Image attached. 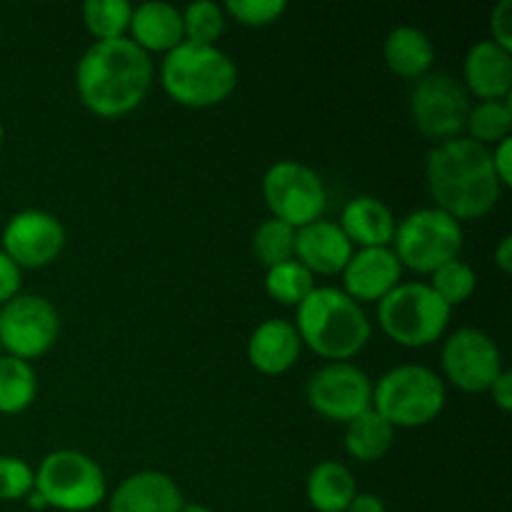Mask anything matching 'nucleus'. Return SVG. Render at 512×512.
Returning a JSON list of instances; mask_svg holds the SVG:
<instances>
[{
	"label": "nucleus",
	"mask_w": 512,
	"mask_h": 512,
	"mask_svg": "<svg viewBox=\"0 0 512 512\" xmlns=\"http://www.w3.org/2000/svg\"><path fill=\"white\" fill-rule=\"evenodd\" d=\"M425 178L438 208L455 220L483 218L503 193L490 150L470 138H450L435 145L428 155Z\"/></svg>",
	"instance_id": "nucleus-1"
},
{
	"label": "nucleus",
	"mask_w": 512,
	"mask_h": 512,
	"mask_svg": "<svg viewBox=\"0 0 512 512\" xmlns=\"http://www.w3.org/2000/svg\"><path fill=\"white\" fill-rule=\"evenodd\" d=\"M153 83L148 53L130 38L98 40L75 70L80 100L103 118H118L138 108Z\"/></svg>",
	"instance_id": "nucleus-2"
},
{
	"label": "nucleus",
	"mask_w": 512,
	"mask_h": 512,
	"mask_svg": "<svg viewBox=\"0 0 512 512\" xmlns=\"http://www.w3.org/2000/svg\"><path fill=\"white\" fill-rule=\"evenodd\" d=\"M295 330L300 343L320 358L345 363L358 355L370 340V320L360 303L338 288H313L298 305Z\"/></svg>",
	"instance_id": "nucleus-3"
},
{
	"label": "nucleus",
	"mask_w": 512,
	"mask_h": 512,
	"mask_svg": "<svg viewBox=\"0 0 512 512\" xmlns=\"http://www.w3.org/2000/svg\"><path fill=\"white\" fill-rule=\"evenodd\" d=\"M160 83L175 103L188 108H210L223 103L233 93L238 83V68L218 45L183 40L165 53L160 65Z\"/></svg>",
	"instance_id": "nucleus-4"
},
{
	"label": "nucleus",
	"mask_w": 512,
	"mask_h": 512,
	"mask_svg": "<svg viewBox=\"0 0 512 512\" xmlns=\"http://www.w3.org/2000/svg\"><path fill=\"white\" fill-rule=\"evenodd\" d=\"M445 408V383L425 365H398L373 388V410L393 428H423Z\"/></svg>",
	"instance_id": "nucleus-5"
},
{
	"label": "nucleus",
	"mask_w": 512,
	"mask_h": 512,
	"mask_svg": "<svg viewBox=\"0 0 512 512\" xmlns=\"http://www.w3.org/2000/svg\"><path fill=\"white\" fill-rule=\"evenodd\" d=\"M380 328L405 348H423L443 338L450 308L428 283H398L378 300Z\"/></svg>",
	"instance_id": "nucleus-6"
},
{
	"label": "nucleus",
	"mask_w": 512,
	"mask_h": 512,
	"mask_svg": "<svg viewBox=\"0 0 512 512\" xmlns=\"http://www.w3.org/2000/svg\"><path fill=\"white\" fill-rule=\"evenodd\" d=\"M35 493L48 508L85 512L105 500V475L90 455L78 450H55L35 470Z\"/></svg>",
	"instance_id": "nucleus-7"
},
{
	"label": "nucleus",
	"mask_w": 512,
	"mask_h": 512,
	"mask_svg": "<svg viewBox=\"0 0 512 512\" xmlns=\"http://www.w3.org/2000/svg\"><path fill=\"white\" fill-rule=\"evenodd\" d=\"M393 245L403 268L435 273L440 265L458 260L463 250V225L440 208H420L400 220Z\"/></svg>",
	"instance_id": "nucleus-8"
},
{
	"label": "nucleus",
	"mask_w": 512,
	"mask_h": 512,
	"mask_svg": "<svg viewBox=\"0 0 512 512\" xmlns=\"http://www.w3.org/2000/svg\"><path fill=\"white\" fill-rule=\"evenodd\" d=\"M263 198L273 218L298 230L323 218L328 193L320 175L310 165L298 160H278L263 178Z\"/></svg>",
	"instance_id": "nucleus-9"
},
{
	"label": "nucleus",
	"mask_w": 512,
	"mask_h": 512,
	"mask_svg": "<svg viewBox=\"0 0 512 512\" xmlns=\"http://www.w3.org/2000/svg\"><path fill=\"white\" fill-rule=\"evenodd\" d=\"M58 310L43 295H15L0 305V348L20 360L48 353L58 340Z\"/></svg>",
	"instance_id": "nucleus-10"
},
{
	"label": "nucleus",
	"mask_w": 512,
	"mask_h": 512,
	"mask_svg": "<svg viewBox=\"0 0 512 512\" xmlns=\"http://www.w3.org/2000/svg\"><path fill=\"white\" fill-rule=\"evenodd\" d=\"M470 98L460 80L445 73H425L410 90V115L428 138H453L468 123Z\"/></svg>",
	"instance_id": "nucleus-11"
},
{
	"label": "nucleus",
	"mask_w": 512,
	"mask_h": 512,
	"mask_svg": "<svg viewBox=\"0 0 512 512\" xmlns=\"http://www.w3.org/2000/svg\"><path fill=\"white\" fill-rule=\"evenodd\" d=\"M443 368L450 383L465 393H485L503 370V355L485 330L460 328L445 340Z\"/></svg>",
	"instance_id": "nucleus-12"
},
{
	"label": "nucleus",
	"mask_w": 512,
	"mask_h": 512,
	"mask_svg": "<svg viewBox=\"0 0 512 512\" xmlns=\"http://www.w3.org/2000/svg\"><path fill=\"white\" fill-rule=\"evenodd\" d=\"M308 403L323 418L350 423L373 408V383L358 365L330 363L310 378Z\"/></svg>",
	"instance_id": "nucleus-13"
},
{
	"label": "nucleus",
	"mask_w": 512,
	"mask_h": 512,
	"mask_svg": "<svg viewBox=\"0 0 512 512\" xmlns=\"http://www.w3.org/2000/svg\"><path fill=\"white\" fill-rule=\"evenodd\" d=\"M65 245V228L53 213L28 208L15 213L3 228V253L18 268H43Z\"/></svg>",
	"instance_id": "nucleus-14"
},
{
	"label": "nucleus",
	"mask_w": 512,
	"mask_h": 512,
	"mask_svg": "<svg viewBox=\"0 0 512 512\" xmlns=\"http://www.w3.org/2000/svg\"><path fill=\"white\" fill-rule=\"evenodd\" d=\"M403 265L393 248H360L358 253L350 255L348 265L343 268L345 295L355 303H373L383 300L395 285L400 283Z\"/></svg>",
	"instance_id": "nucleus-15"
},
{
	"label": "nucleus",
	"mask_w": 512,
	"mask_h": 512,
	"mask_svg": "<svg viewBox=\"0 0 512 512\" xmlns=\"http://www.w3.org/2000/svg\"><path fill=\"white\" fill-rule=\"evenodd\" d=\"M350 255L353 243L333 220L320 218L295 230V260H300L313 275L343 273Z\"/></svg>",
	"instance_id": "nucleus-16"
},
{
	"label": "nucleus",
	"mask_w": 512,
	"mask_h": 512,
	"mask_svg": "<svg viewBox=\"0 0 512 512\" xmlns=\"http://www.w3.org/2000/svg\"><path fill=\"white\" fill-rule=\"evenodd\" d=\"M183 493L170 475L140 470L115 488L108 512H180Z\"/></svg>",
	"instance_id": "nucleus-17"
},
{
	"label": "nucleus",
	"mask_w": 512,
	"mask_h": 512,
	"mask_svg": "<svg viewBox=\"0 0 512 512\" xmlns=\"http://www.w3.org/2000/svg\"><path fill=\"white\" fill-rule=\"evenodd\" d=\"M465 90L483 100H508L512 90V55L495 40H480L465 55Z\"/></svg>",
	"instance_id": "nucleus-18"
},
{
	"label": "nucleus",
	"mask_w": 512,
	"mask_h": 512,
	"mask_svg": "<svg viewBox=\"0 0 512 512\" xmlns=\"http://www.w3.org/2000/svg\"><path fill=\"white\" fill-rule=\"evenodd\" d=\"M300 335L290 320L270 318L253 330L248 340V358L265 375H280L300 358Z\"/></svg>",
	"instance_id": "nucleus-19"
},
{
	"label": "nucleus",
	"mask_w": 512,
	"mask_h": 512,
	"mask_svg": "<svg viewBox=\"0 0 512 512\" xmlns=\"http://www.w3.org/2000/svg\"><path fill=\"white\" fill-rule=\"evenodd\" d=\"M130 33H133L130 40L145 53H150V50L168 53L185 40L183 10L175 8L173 3H165V0L140 3L130 15Z\"/></svg>",
	"instance_id": "nucleus-20"
},
{
	"label": "nucleus",
	"mask_w": 512,
	"mask_h": 512,
	"mask_svg": "<svg viewBox=\"0 0 512 512\" xmlns=\"http://www.w3.org/2000/svg\"><path fill=\"white\" fill-rule=\"evenodd\" d=\"M340 228L348 235L350 243H358L360 248H388L395 238V215L383 200L373 195H360L353 198L343 210Z\"/></svg>",
	"instance_id": "nucleus-21"
},
{
	"label": "nucleus",
	"mask_w": 512,
	"mask_h": 512,
	"mask_svg": "<svg viewBox=\"0 0 512 512\" xmlns=\"http://www.w3.org/2000/svg\"><path fill=\"white\" fill-rule=\"evenodd\" d=\"M383 55L393 73H398L400 78L418 80L433 68L435 48L425 30L415 28V25H398L385 38Z\"/></svg>",
	"instance_id": "nucleus-22"
},
{
	"label": "nucleus",
	"mask_w": 512,
	"mask_h": 512,
	"mask_svg": "<svg viewBox=\"0 0 512 512\" xmlns=\"http://www.w3.org/2000/svg\"><path fill=\"white\" fill-rule=\"evenodd\" d=\"M308 500L318 512H345L358 495L355 475L338 460H323L308 475Z\"/></svg>",
	"instance_id": "nucleus-23"
},
{
	"label": "nucleus",
	"mask_w": 512,
	"mask_h": 512,
	"mask_svg": "<svg viewBox=\"0 0 512 512\" xmlns=\"http://www.w3.org/2000/svg\"><path fill=\"white\" fill-rule=\"evenodd\" d=\"M395 428L378 413L368 408L353 418L345 428V450L360 463H375L393 448Z\"/></svg>",
	"instance_id": "nucleus-24"
},
{
	"label": "nucleus",
	"mask_w": 512,
	"mask_h": 512,
	"mask_svg": "<svg viewBox=\"0 0 512 512\" xmlns=\"http://www.w3.org/2000/svg\"><path fill=\"white\" fill-rule=\"evenodd\" d=\"M35 393L38 380L33 365L13 355H0V413H23L33 405Z\"/></svg>",
	"instance_id": "nucleus-25"
},
{
	"label": "nucleus",
	"mask_w": 512,
	"mask_h": 512,
	"mask_svg": "<svg viewBox=\"0 0 512 512\" xmlns=\"http://www.w3.org/2000/svg\"><path fill=\"white\" fill-rule=\"evenodd\" d=\"M313 288V273L295 258L273 265L265 273V290H268L270 298L283 305H295L298 308Z\"/></svg>",
	"instance_id": "nucleus-26"
},
{
	"label": "nucleus",
	"mask_w": 512,
	"mask_h": 512,
	"mask_svg": "<svg viewBox=\"0 0 512 512\" xmlns=\"http://www.w3.org/2000/svg\"><path fill=\"white\" fill-rule=\"evenodd\" d=\"M470 135L480 145H498L500 140L510 138L512 130V105L508 100H480L475 108H470L468 123Z\"/></svg>",
	"instance_id": "nucleus-27"
},
{
	"label": "nucleus",
	"mask_w": 512,
	"mask_h": 512,
	"mask_svg": "<svg viewBox=\"0 0 512 512\" xmlns=\"http://www.w3.org/2000/svg\"><path fill=\"white\" fill-rule=\"evenodd\" d=\"M130 15H133V5L128 0H88L83 5L85 28L98 40L125 38V30L130 28Z\"/></svg>",
	"instance_id": "nucleus-28"
},
{
	"label": "nucleus",
	"mask_w": 512,
	"mask_h": 512,
	"mask_svg": "<svg viewBox=\"0 0 512 512\" xmlns=\"http://www.w3.org/2000/svg\"><path fill=\"white\" fill-rule=\"evenodd\" d=\"M253 253L265 268L295 258V228L278 218L263 220L253 233Z\"/></svg>",
	"instance_id": "nucleus-29"
},
{
	"label": "nucleus",
	"mask_w": 512,
	"mask_h": 512,
	"mask_svg": "<svg viewBox=\"0 0 512 512\" xmlns=\"http://www.w3.org/2000/svg\"><path fill=\"white\" fill-rule=\"evenodd\" d=\"M435 290L440 300H443L448 308L453 305L465 303L470 295L475 293V285H478V275L463 260H450V263L440 265L433 273V283H428Z\"/></svg>",
	"instance_id": "nucleus-30"
},
{
	"label": "nucleus",
	"mask_w": 512,
	"mask_h": 512,
	"mask_svg": "<svg viewBox=\"0 0 512 512\" xmlns=\"http://www.w3.org/2000/svg\"><path fill=\"white\" fill-rule=\"evenodd\" d=\"M225 15L223 8L213 0H195L183 10V30L185 40L200 45H215V40L223 35Z\"/></svg>",
	"instance_id": "nucleus-31"
},
{
	"label": "nucleus",
	"mask_w": 512,
	"mask_h": 512,
	"mask_svg": "<svg viewBox=\"0 0 512 512\" xmlns=\"http://www.w3.org/2000/svg\"><path fill=\"white\" fill-rule=\"evenodd\" d=\"M35 473L25 460L0 455V500H23L33 493Z\"/></svg>",
	"instance_id": "nucleus-32"
},
{
	"label": "nucleus",
	"mask_w": 512,
	"mask_h": 512,
	"mask_svg": "<svg viewBox=\"0 0 512 512\" xmlns=\"http://www.w3.org/2000/svg\"><path fill=\"white\" fill-rule=\"evenodd\" d=\"M285 0H228L225 10L238 20L240 25L250 28H263V25L275 23L285 13Z\"/></svg>",
	"instance_id": "nucleus-33"
},
{
	"label": "nucleus",
	"mask_w": 512,
	"mask_h": 512,
	"mask_svg": "<svg viewBox=\"0 0 512 512\" xmlns=\"http://www.w3.org/2000/svg\"><path fill=\"white\" fill-rule=\"evenodd\" d=\"M490 30L493 38L500 48L512 50V0H500L490 13Z\"/></svg>",
	"instance_id": "nucleus-34"
},
{
	"label": "nucleus",
	"mask_w": 512,
	"mask_h": 512,
	"mask_svg": "<svg viewBox=\"0 0 512 512\" xmlns=\"http://www.w3.org/2000/svg\"><path fill=\"white\" fill-rule=\"evenodd\" d=\"M20 290V268L0 250V305L15 298Z\"/></svg>",
	"instance_id": "nucleus-35"
},
{
	"label": "nucleus",
	"mask_w": 512,
	"mask_h": 512,
	"mask_svg": "<svg viewBox=\"0 0 512 512\" xmlns=\"http://www.w3.org/2000/svg\"><path fill=\"white\" fill-rule=\"evenodd\" d=\"M493 158V168L495 175H498L500 185H510L512 183V140L505 138L495 145V150L490 153Z\"/></svg>",
	"instance_id": "nucleus-36"
},
{
	"label": "nucleus",
	"mask_w": 512,
	"mask_h": 512,
	"mask_svg": "<svg viewBox=\"0 0 512 512\" xmlns=\"http://www.w3.org/2000/svg\"><path fill=\"white\" fill-rule=\"evenodd\" d=\"M490 393H493V400L495 405H498L503 413H508L512 408V373L510 370H500L498 378L493 380V385H490Z\"/></svg>",
	"instance_id": "nucleus-37"
},
{
	"label": "nucleus",
	"mask_w": 512,
	"mask_h": 512,
	"mask_svg": "<svg viewBox=\"0 0 512 512\" xmlns=\"http://www.w3.org/2000/svg\"><path fill=\"white\" fill-rule=\"evenodd\" d=\"M345 512H385V503L373 493H358Z\"/></svg>",
	"instance_id": "nucleus-38"
},
{
	"label": "nucleus",
	"mask_w": 512,
	"mask_h": 512,
	"mask_svg": "<svg viewBox=\"0 0 512 512\" xmlns=\"http://www.w3.org/2000/svg\"><path fill=\"white\" fill-rule=\"evenodd\" d=\"M495 263H498V268L503 270V273H510L512 270V238L510 235H503L498 243V248H495Z\"/></svg>",
	"instance_id": "nucleus-39"
},
{
	"label": "nucleus",
	"mask_w": 512,
	"mask_h": 512,
	"mask_svg": "<svg viewBox=\"0 0 512 512\" xmlns=\"http://www.w3.org/2000/svg\"><path fill=\"white\" fill-rule=\"evenodd\" d=\"M180 512H213V510L205 508V505H200V503H193V505H183V510Z\"/></svg>",
	"instance_id": "nucleus-40"
},
{
	"label": "nucleus",
	"mask_w": 512,
	"mask_h": 512,
	"mask_svg": "<svg viewBox=\"0 0 512 512\" xmlns=\"http://www.w3.org/2000/svg\"><path fill=\"white\" fill-rule=\"evenodd\" d=\"M3 135H5V130H3V123H0V143H3Z\"/></svg>",
	"instance_id": "nucleus-41"
},
{
	"label": "nucleus",
	"mask_w": 512,
	"mask_h": 512,
	"mask_svg": "<svg viewBox=\"0 0 512 512\" xmlns=\"http://www.w3.org/2000/svg\"><path fill=\"white\" fill-rule=\"evenodd\" d=\"M0 350H3V348H0Z\"/></svg>",
	"instance_id": "nucleus-42"
}]
</instances>
